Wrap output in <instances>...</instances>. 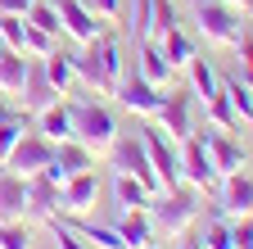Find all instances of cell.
<instances>
[{
  "label": "cell",
  "mask_w": 253,
  "mask_h": 249,
  "mask_svg": "<svg viewBox=\"0 0 253 249\" xmlns=\"http://www.w3.org/2000/svg\"><path fill=\"white\" fill-rule=\"evenodd\" d=\"M0 249H32V227L23 222H0Z\"/></svg>",
  "instance_id": "obj_36"
},
{
  "label": "cell",
  "mask_w": 253,
  "mask_h": 249,
  "mask_svg": "<svg viewBox=\"0 0 253 249\" xmlns=\"http://www.w3.org/2000/svg\"><path fill=\"white\" fill-rule=\"evenodd\" d=\"M41 68H45V77L54 82V91H59V96H68V91L77 86V68H73V54L68 50H50L45 59H41Z\"/></svg>",
  "instance_id": "obj_23"
},
{
  "label": "cell",
  "mask_w": 253,
  "mask_h": 249,
  "mask_svg": "<svg viewBox=\"0 0 253 249\" xmlns=\"http://www.w3.org/2000/svg\"><path fill=\"white\" fill-rule=\"evenodd\" d=\"M208 118H212V127H221V132H244L240 127V118H235V109H231V100H226V91H217V96L208 100Z\"/></svg>",
  "instance_id": "obj_31"
},
{
  "label": "cell",
  "mask_w": 253,
  "mask_h": 249,
  "mask_svg": "<svg viewBox=\"0 0 253 249\" xmlns=\"http://www.w3.org/2000/svg\"><path fill=\"white\" fill-rule=\"evenodd\" d=\"M217 195H221V217H244V213H253V177L240 168V172H231V177H221L217 181Z\"/></svg>",
  "instance_id": "obj_14"
},
{
  "label": "cell",
  "mask_w": 253,
  "mask_h": 249,
  "mask_svg": "<svg viewBox=\"0 0 253 249\" xmlns=\"http://www.w3.org/2000/svg\"><path fill=\"white\" fill-rule=\"evenodd\" d=\"M54 159V141H45L41 132H23V141L9 149L5 168L18 172V177H32V172H45V163Z\"/></svg>",
  "instance_id": "obj_10"
},
{
  "label": "cell",
  "mask_w": 253,
  "mask_h": 249,
  "mask_svg": "<svg viewBox=\"0 0 253 249\" xmlns=\"http://www.w3.org/2000/svg\"><path fill=\"white\" fill-rule=\"evenodd\" d=\"M113 199H118V213H131V208H149L154 191H145V186L136 177H126V172H113Z\"/></svg>",
  "instance_id": "obj_25"
},
{
  "label": "cell",
  "mask_w": 253,
  "mask_h": 249,
  "mask_svg": "<svg viewBox=\"0 0 253 249\" xmlns=\"http://www.w3.org/2000/svg\"><path fill=\"white\" fill-rule=\"evenodd\" d=\"M195 23H199V37L221 50H235L244 37V9L226 5V0H195Z\"/></svg>",
  "instance_id": "obj_3"
},
{
  "label": "cell",
  "mask_w": 253,
  "mask_h": 249,
  "mask_svg": "<svg viewBox=\"0 0 253 249\" xmlns=\"http://www.w3.org/2000/svg\"><path fill=\"white\" fill-rule=\"evenodd\" d=\"M158 46H163V54H168V64H172V73L176 68H185L190 59L199 54V46H195V37H185L181 27H172L168 37H158Z\"/></svg>",
  "instance_id": "obj_27"
},
{
  "label": "cell",
  "mask_w": 253,
  "mask_h": 249,
  "mask_svg": "<svg viewBox=\"0 0 253 249\" xmlns=\"http://www.w3.org/2000/svg\"><path fill=\"white\" fill-rule=\"evenodd\" d=\"M27 9H32V0H0V14H18L23 18Z\"/></svg>",
  "instance_id": "obj_44"
},
{
  "label": "cell",
  "mask_w": 253,
  "mask_h": 249,
  "mask_svg": "<svg viewBox=\"0 0 253 249\" xmlns=\"http://www.w3.org/2000/svg\"><path fill=\"white\" fill-rule=\"evenodd\" d=\"M185 249H204V245H199V240H185Z\"/></svg>",
  "instance_id": "obj_46"
},
{
  "label": "cell",
  "mask_w": 253,
  "mask_h": 249,
  "mask_svg": "<svg viewBox=\"0 0 253 249\" xmlns=\"http://www.w3.org/2000/svg\"><path fill=\"white\" fill-rule=\"evenodd\" d=\"M63 217V213H59ZM86 245H95V249H126V240L118 236V227H109V222H90V217H82V213H73V217H63Z\"/></svg>",
  "instance_id": "obj_20"
},
{
  "label": "cell",
  "mask_w": 253,
  "mask_h": 249,
  "mask_svg": "<svg viewBox=\"0 0 253 249\" xmlns=\"http://www.w3.org/2000/svg\"><path fill=\"white\" fill-rule=\"evenodd\" d=\"M118 236L126 240V249H149L154 245V217L149 208H131V213H118Z\"/></svg>",
  "instance_id": "obj_19"
},
{
  "label": "cell",
  "mask_w": 253,
  "mask_h": 249,
  "mask_svg": "<svg viewBox=\"0 0 253 249\" xmlns=\"http://www.w3.org/2000/svg\"><path fill=\"white\" fill-rule=\"evenodd\" d=\"M23 122L27 118H14V122H0V163H5L9 159V149L23 141Z\"/></svg>",
  "instance_id": "obj_39"
},
{
  "label": "cell",
  "mask_w": 253,
  "mask_h": 249,
  "mask_svg": "<svg viewBox=\"0 0 253 249\" xmlns=\"http://www.w3.org/2000/svg\"><path fill=\"white\" fill-rule=\"evenodd\" d=\"M140 141H145V149H149V163H154L158 181H163V191L181 186V145H176L168 132H158L154 122H145V127H140Z\"/></svg>",
  "instance_id": "obj_5"
},
{
  "label": "cell",
  "mask_w": 253,
  "mask_h": 249,
  "mask_svg": "<svg viewBox=\"0 0 253 249\" xmlns=\"http://www.w3.org/2000/svg\"><path fill=\"white\" fill-rule=\"evenodd\" d=\"M68 109H73V141H82L90 154H109V145L122 136L113 109L100 100H73Z\"/></svg>",
  "instance_id": "obj_2"
},
{
  "label": "cell",
  "mask_w": 253,
  "mask_h": 249,
  "mask_svg": "<svg viewBox=\"0 0 253 249\" xmlns=\"http://www.w3.org/2000/svg\"><path fill=\"white\" fill-rule=\"evenodd\" d=\"M23 77H27V54L23 50H0V96H18L23 91Z\"/></svg>",
  "instance_id": "obj_26"
},
{
  "label": "cell",
  "mask_w": 253,
  "mask_h": 249,
  "mask_svg": "<svg viewBox=\"0 0 253 249\" xmlns=\"http://www.w3.org/2000/svg\"><path fill=\"white\" fill-rule=\"evenodd\" d=\"M27 213L32 217H54L59 213V181H50L45 172H32L27 177Z\"/></svg>",
  "instance_id": "obj_18"
},
{
  "label": "cell",
  "mask_w": 253,
  "mask_h": 249,
  "mask_svg": "<svg viewBox=\"0 0 253 249\" xmlns=\"http://www.w3.org/2000/svg\"><path fill=\"white\" fill-rule=\"evenodd\" d=\"M172 27H181L176 23V5H172V0H154V41L168 37Z\"/></svg>",
  "instance_id": "obj_38"
},
{
  "label": "cell",
  "mask_w": 253,
  "mask_h": 249,
  "mask_svg": "<svg viewBox=\"0 0 253 249\" xmlns=\"http://www.w3.org/2000/svg\"><path fill=\"white\" fill-rule=\"evenodd\" d=\"M181 181L195 186V191H217V181H221L212 159H208V149H204V141H199V132H190L181 141Z\"/></svg>",
  "instance_id": "obj_7"
},
{
  "label": "cell",
  "mask_w": 253,
  "mask_h": 249,
  "mask_svg": "<svg viewBox=\"0 0 253 249\" xmlns=\"http://www.w3.org/2000/svg\"><path fill=\"white\" fill-rule=\"evenodd\" d=\"M14 118H27V109H23V104L14 109V104H9V96H0V122H14Z\"/></svg>",
  "instance_id": "obj_43"
},
{
  "label": "cell",
  "mask_w": 253,
  "mask_h": 249,
  "mask_svg": "<svg viewBox=\"0 0 253 249\" xmlns=\"http://www.w3.org/2000/svg\"><path fill=\"white\" fill-rule=\"evenodd\" d=\"M23 32H27V18L0 14V46H5V50H23Z\"/></svg>",
  "instance_id": "obj_37"
},
{
  "label": "cell",
  "mask_w": 253,
  "mask_h": 249,
  "mask_svg": "<svg viewBox=\"0 0 253 249\" xmlns=\"http://www.w3.org/2000/svg\"><path fill=\"white\" fill-rule=\"evenodd\" d=\"M18 100H23V109H27V113H41V109H50L54 100H63L59 91H54V82L45 77L41 59H27V77H23V91H18Z\"/></svg>",
  "instance_id": "obj_15"
},
{
  "label": "cell",
  "mask_w": 253,
  "mask_h": 249,
  "mask_svg": "<svg viewBox=\"0 0 253 249\" xmlns=\"http://www.w3.org/2000/svg\"><path fill=\"white\" fill-rule=\"evenodd\" d=\"M27 217V177L18 172H0V222H18Z\"/></svg>",
  "instance_id": "obj_17"
},
{
  "label": "cell",
  "mask_w": 253,
  "mask_h": 249,
  "mask_svg": "<svg viewBox=\"0 0 253 249\" xmlns=\"http://www.w3.org/2000/svg\"><path fill=\"white\" fill-rule=\"evenodd\" d=\"M199 245L204 249H235V240H231V217H212V222L204 227V236H199Z\"/></svg>",
  "instance_id": "obj_32"
},
{
  "label": "cell",
  "mask_w": 253,
  "mask_h": 249,
  "mask_svg": "<svg viewBox=\"0 0 253 249\" xmlns=\"http://www.w3.org/2000/svg\"><path fill=\"white\" fill-rule=\"evenodd\" d=\"M221 91H226V100H231V109H235V118H240V127L253 132V91H249L240 77H221Z\"/></svg>",
  "instance_id": "obj_28"
},
{
  "label": "cell",
  "mask_w": 253,
  "mask_h": 249,
  "mask_svg": "<svg viewBox=\"0 0 253 249\" xmlns=\"http://www.w3.org/2000/svg\"><path fill=\"white\" fill-rule=\"evenodd\" d=\"M149 122H158V132H168L181 145L190 132H195V91H168L163 104H158V113Z\"/></svg>",
  "instance_id": "obj_6"
},
{
  "label": "cell",
  "mask_w": 253,
  "mask_h": 249,
  "mask_svg": "<svg viewBox=\"0 0 253 249\" xmlns=\"http://www.w3.org/2000/svg\"><path fill=\"white\" fill-rule=\"evenodd\" d=\"M199 199H204V191H195V186H172V191H163V195H154L149 199V217H154V236H168V240H176V236H185L190 227L199 222Z\"/></svg>",
  "instance_id": "obj_1"
},
{
  "label": "cell",
  "mask_w": 253,
  "mask_h": 249,
  "mask_svg": "<svg viewBox=\"0 0 253 249\" xmlns=\"http://www.w3.org/2000/svg\"><path fill=\"white\" fill-rule=\"evenodd\" d=\"M95 199H100V177H95V168L77 172L59 186V213L63 217H73V213H90Z\"/></svg>",
  "instance_id": "obj_12"
},
{
  "label": "cell",
  "mask_w": 253,
  "mask_h": 249,
  "mask_svg": "<svg viewBox=\"0 0 253 249\" xmlns=\"http://www.w3.org/2000/svg\"><path fill=\"white\" fill-rule=\"evenodd\" d=\"M0 50H5V46H0Z\"/></svg>",
  "instance_id": "obj_47"
},
{
  "label": "cell",
  "mask_w": 253,
  "mask_h": 249,
  "mask_svg": "<svg viewBox=\"0 0 253 249\" xmlns=\"http://www.w3.org/2000/svg\"><path fill=\"white\" fill-rule=\"evenodd\" d=\"M45 227H50V236H54V249H95V245H86L68 222H63L59 213H54V217H45Z\"/></svg>",
  "instance_id": "obj_34"
},
{
  "label": "cell",
  "mask_w": 253,
  "mask_h": 249,
  "mask_svg": "<svg viewBox=\"0 0 253 249\" xmlns=\"http://www.w3.org/2000/svg\"><path fill=\"white\" fill-rule=\"evenodd\" d=\"M195 132H199V141H204V149H208L217 177H231V172L244 168V145H240V136L221 132V127H195Z\"/></svg>",
  "instance_id": "obj_9"
},
{
  "label": "cell",
  "mask_w": 253,
  "mask_h": 249,
  "mask_svg": "<svg viewBox=\"0 0 253 249\" xmlns=\"http://www.w3.org/2000/svg\"><path fill=\"white\" fill-rule=\"evenodd\" d=\"M136 73L145 82H154V86H168L172 82V64H168V54H163L158 41H140V64H136Z\"/></svg>",
  "instance_id": "obj_22"
},
{
  "label": "cell",
  "mask_w": 253,
  "mask_h": 249,
  "mask_svg": "<svg viewBox=\"0 0 253 249\" xmlns=\"http://www.w3.org/2000/svg\"><path fill=\"white\" fill-rule=\"evenodd\" d=\"M73 68H77V82L82 86H90V91H100V64H95V50H90V41L73 54Z\"/></svg>",
  "instance_id": "obj_33"
},
{
  "label": "cell",
  "mask_w": 253,
  "mask_h": 249,
  "mask_svg": "<svg viewBox=\"0 0 253 249\" xmlns=\"http://www.w3.org/2000/svg\"><path fill=\"white\" fill-rule=\"evenodd\" d=\"M37 127H41V136L45 141H73V109L68 104H63V100H54L50 109H41L37 113Z\"/></svg>",
  "instance_id": "obj_21"
},
{
  "label": "cell",
  "mask_w": 253,
  "mask_h": 249,
  "mask_svg": "<svg viewBox=\"0 0 253 249\" xmlns=\"http://www.w3.org/2000/svg\"><path fill=\"white\" fill-rule=\"evenodd\" d=\"M113 96H118V104H122L126 113H136V118H145V122H149V118L158 113V104H163V86L145 82L140 73H131V77L122 73V82H118Z\"/></svg>",
  "instance_id": "obj_8"
},
{
  "label": "cell",
  "mask_w": 253,
  "mask_h": 249,
  "mask_svg": "<svg viewBox=\"0 0 253 249\" xmlns=\"http://www.w3.org/2000/svg\"><path fill=\"white\" fill-rule=\"evenodd\" d=\"M82 5H86L90 14H100L104 23H118V18H122V0H82Z\"/></svg>",
  "instance_id": "obj_42"
},
{
  "label": "cell",
  "mask_w": 253,
  "mask_h": 249,
  "mask_svg": "<svg viewBox=\"0 0 253 249\" xmlns=\"http://www.w3.org/2000/svg\"><path fill=\"white\" fill-rule=\"evenodd\" d=\"M109 163H113V172H126V177H136L145 191L163 195V181H158V172H154V163H149V149H145L140 132H136V136H118V141L109 145Z\"/></svg>",
  "instance_id": "obj_4"
},
{
  "label": "cell",
  "mask_w": 253,
  "mask_h": 249,
  "mask_svg": "<svg viewBox=\"0 0 253 249\" xmlns=\"http://www.w3.org/2000/svg\"><path fill=\"white\" fill-rule=\"evenodd\" d=\"M54 46H59V41H54L50 32H41V27L27 23V32H23V54H27V59H45Z\"/></svg>",
  "instance_id": "obj_35"
},
{
  "label": "cell",
  "mask_w": 253,
  "mask_h": 249,
  "mask_svg": "<svg viewBox=\"0 0 253 249\" xmlns=\"http://www.w3.org/2000/svg\"><path fill=\"white\" fill-rule=\"evenodd\" d=\"M226 5H235V9H244V14H253V0H226Z\"/></svg>",
  "instance_id": "obj_45"
},
{
  "label": "cell",
  "mask_w": 253,
  "mask_h": 249,
  "mask_svg": "<svg viewBox=\"0 0 253 249\" xmlns=\"http://www.w3.org/2000/svg\"><path fill=\"white\" fill-rule=\"evenodd\" d=\"M90 50H95V64H100V96H113L118 82H122V41L100 32L90 41Z\"/></svg>",
  "instance_id": "obj_16"
},
{
  "label": "cell",
  "mask_w": 253,
  "mask_h": 249,
  "mask_svg": "<svg viewBox=\"0 0 253 249\" xmlns=\"http://www.w3.org/2000/svg\"><path fill=\"white\" fill-rule=\"evenodd\" d=\"M32 27H41V32H50L54 41L63 37V27H59V9H54V0H32V9L23 14Z\"/></svg>",
  "instance_id": "obj_29"
},
{
  "label": "cell",
  "mask_w": 253,
  "mask_h": 249,
  "mask_svg": "<svg viewBox=\"0 0 253 249\" xmlns=\"http://www.w3.org/2000/svg\"><path fill=\"white\" fill-rule=\"evenodd\" d=\"M231 240H235V249H253V213L231 217Z\"/></svg>",
  "instance_id": "obj_40"
},
{
  "label": "cell",
  "mask_w": 253,
  "mask_h": 249,
  "mask_svg": "<svg viewBox=\"0 0 253 249\" xmlns=\"http://www.w3.org/2000/svg\"><path fill=\"white\" fill-rule=\"evenodd\" d=\"M131 41H154V0H131Z\"/></svg>",
  "instance_id": "obj_30"
},
{
  "label": "cell",
  "mask_w": 253,
  "mask_h": 249,
  "mask_svg": "<svg viewBox=\"0 0 253 249\" xmlns=\"http://www.w3.org/2000/svg\"><path fill=\"white\" fill-rule=\"evenodd\" d=\"M54 9H59V27H63V37H73L77 46L95 41L104 32V18L100 14H90L82 0H54Z\"/></svg>",
  "instance_id": "obj_11"
},
{
  "label": "cell",
  "mask_w": 253,
  "mask_h": 249,
  "mask_svg": "<svg viewBox=\"0 0 253 249\" xmlns=\"http://www.w3.org/2000/svg\"><path fill=\"white\" fill-rule=\"evenodd\" d=\"M185 73H190V91H195V96L208 104L217 91H221V77H217V68H212V59H204V54H195L185 64Z\"/></svg>",
  "instance_id": "obj_24"
},
{
  "label": "cell",
  "mask_w": 253,
  "mask_h": 249,
  "mask_svg": "<svg viewBox=\"0 0 253 249\" xmlns=\"http://www.w3.org/2000/svg\"><path fill=\"white\" fill-rule=\"evenodd\" d=\"M235 50H240V82H244V86H249V91H253V37H249V32H244V37H240V46H235Z\"/></svg>",
  "instance_id": "obj_41"
},
{
  "label": "cell",
  "mask_w": 253,
  "mask_h": 249,
  "mask_svg": "<svg viewBox=\"0 0 253 249\" xmlns=\"http://www.w3.org/2000/svg\"><path fill=\"white\" fill-rule=\"evenodd\" d=\"M86 168H95V154H90L82 141H59V145H54V159L45 163V177L63 186L68 177H77V172H86Z\"/></svg>",
  "instance_id": "obj_13"
}]
</instances>
